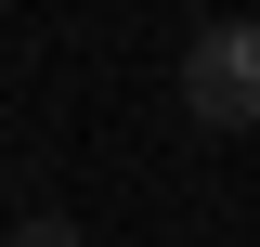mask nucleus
I'll use <instances>...</instances> for the list:
<instances>
[{
  "instance_id": "f257e3e1",
  "label": "nucleus",
  "mask_w": 260,
  "mask_h": 247,
  "mask_svg": "<svg viewBox=\"0 0 260 247\" xmlns=\"http://www.w3.org/2000/svg\"><path fill=\"white\" fill-rule=\"evenodd\" d=\"M182 117L195 130H260V13H221V26L182 39Z\"/></svg>"
},
{
  "instance_id": "f03ea898",
  "label": "nucleus",
  "mask_w": 260,
  "mask_h": 247,
  "mask_svg": "<svg viewBox=\"0 0 260 247\" xmlns=\"http://www.w3.org/2000/svg\"><path fill=\"white\" fill-rule=\"evenodd\" d=\"M13 247H78V221H52V208H39V221H26Z\"/></svg>"
}]
</instances>
